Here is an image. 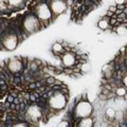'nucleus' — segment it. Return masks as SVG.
I'll return each instance as SVG.
<instances>
[{
	"label": "nucleus",
	"mask_w": 127,
	"mask_h": 127,
	"mask_svg": "<svg viewBox=\"0 0 127 127\" xmlns=\"http://www.w3.org/2000/svg\"><path fill=\"white\" fill-rule=\"evenodd\" d=\"M22 29L28 34H33L40 29V21L35 15H27L22 21Z\"/></svg>",
	"instance_id": "1"
},
{
	"label": "nucleus",
	"mask_w": 127,
	"mask_h": 127,
	"mask_svg": "<svg viewBox=\"0 0 127 127\" xmlns=\"http://www.w3.org/2000/svg\"><path fill=\"white\" fill-rule=\"evenodd\" d=\"M35 16L39 19L40 22L49 21L52 17V12L50 10V6L47 3H39L35 6Z\"/></svg>",
	"instance_id": "2"
},
{
	"label": "nucleus",
	"mask_w": 127,
	"mask_h": 127,
	"mask_svg": "<svg viewBox=\"0 0 127 127\" xmlns=\"http://www.w3.org/2000/svg\"><path fill=\"white\" fill-rule=\"evenodd\" d=\"M92 112V106L89 102L87 101H81L76 104V107H75L74 113L75 117L77 118H89V116Z\"/></svg>",
	"instance_id": "3"
},
{
	"label": "nucleus",
	"mask_w": 127,
	"mask_h": 127,
	"mask_svg": "<svg viewBox=\"0 0 127 127\" xmlns=\"http://www.w3.org/2000/svg\"><path fill=\"white\" fill-rule=\"evenodd\" d=\"M67 97L62 92H55L49 100V105L54 110H61L66 106Z\"/></svg>",
	"instance_id": "4"
},
{
	"label": "nucleus",
	"mask_w": 127,
	"mask_h": 127,
	"mask_svg": "<svg viewBox=\"0 0 127 127\" xmlns=\"http://www.w3.org/2000/svg\"><path fill=\"white\" fill-rule=\"evenodd\" d=\"M40 118H41V111L37 105H32L27 109L26 119L30 124H36Z\"/></svg>",
	"instance_id": "5"
},
{
	"label": "nucleus",
	"mask_w": 127,
	"mask_h": 127,
	"mask_svg": "<svg viewBox=\"0 0 127 127\" xmlns=\"http://www.w3.org/2000/svg\"><path fill=\"white\" fill-rule=\"evenodd\" d=\"M18 45V37L15 33H6L2 38V46L6 50H14Z\"/></svg>",
	"instance_id": "6"
},
{
	"label": "nucleus",
	"mask_w": 127,
	"mask_h": 127,
	"mask_svg": "<svg viewBox=\"0 0 127 127\" xmlns=\"http://www.w3.org/2000/svg\"><path fill=\"white\" fill-rule=\"evenodd\" d=\"M50 10L54 16H58L63 14L67 10V1H62V0H56V1L50 2Z\"/></svg>",
	"instance_id": "7"
},
{
	"label": "nucleus",
	"mask_w": 127,
	"mask_h": 127,
	"mask_svg": "<svg viewBox=\"0 0 127 127\" xmlns=\"http://www.w3.org/2000/svg\"><path fill=\"white\" fill-rule=\"evenodd\" d=\"M62 62L65 68H73L76 64V57L72 52H65L62 55Z\"/></svg>",
	"instance_id": "8"
},
{
	"label": "nucleus",
	"mask_w": 127,
	"mask_h": 127,
	"mask_svg": "<svg viewBox=\"0 0 127 127\" xmlns=\"http://www.w3.org/2000/svg\"><path fill=\"white\" fill-rule=\"evenodd\" d=\"M22 62L18 58H11L7 64V69L11 73H18L22 70Z\"/></svg>",
	"instance_id": "9"
},
{
	"label": "nucleus",
	"mask_w": 127,
	"mask_h": 127,
	"mask_svg": "<svg viewBox=\"0 0 127 127\" xmlns=\"http://www.w3.org/2000/svg\"><path fill=\"white\" fill-rule=\"evenodd\" d=\"M103 72L106 75L107 78H110L111 76L114 75V69H113V65L112 64H107L103 67Z\"/></svg>",
	"instance_id": "10"
},
{
	"label": "nucleus",
	"mask_w": 127,
	"mask_h": 127,
	"mask_svg": "<svg viewBox=\"0 0 127 127\" xmlns=\"http://www.w3.org/2000/svg\"><path fill=\"white\" fill-rule=\"evenodd\" d=\"M109 20H110V18H108V17H106V16H105L104 18L101 19V20L98 21L97 27L100 28V29H102V30H107L108 28L111 27L110 23H109Z\"/></svg>",
	"instance_id": "11"
},
{
	"label": "nucleus",
	"mask_w": 127,
	"mask_h": 127,
	"mask_svg": "<svg viewBox=\"0 0 127 127\" xmlns=\"http://www.w3.org/2000/svg\"><path fill=\"white\" fill-rule=\"evenodd\" d=\"M52 50H53V53L55 54H64L65 53V48H64V46L62 45V43H59V42H56V43H54L53 47H52Z\"/></svg>",
	"instance_id": "12"
},
{
	"label": "nucleus",
	"mask_w": 127,
	"mask_h": 127,
	"mask_svg": "<svg viewBox=\"0 0 127 127\" xmlns=\"http://www.w3.org/2000/svg\"><path fill=\"white\" fill-rule=\"evenodd\" d=\"M93 126V121L91 118H84L82 119L78 124V127H92Z\"/></svg>",
	"instance_id": "13"
},
{
	"label": "nucleus",
	"mask_w": 127,
	"mask_h": 127,
	"mask_svg": "<svg viewBox=\"0 0 127 127\" xmlns=\"http://www.w3.org/2000/svg\"><path fill=\"white\" fill-rule=\"evenodd\" d=\"M7 3H10V6L13 7V9L19 10L25 7V1H9Z\"/></svg>",
	"instance_id": "14"
},
{
	"label": "nucleus",
	"mask_w": 127,
	"mask_h": 127,
	"mask_svg": "<svg viewBox=\"0 0 127 127\" xmlns=\"http://www.w3.org/2000/svg\"><path fill=\"white\" fill-rule=\"evenodd\" d=\"M114 31H116L119 35L125 34L126 32H127V25H120V26H118Z\"/></svg>",
	"instance_id": "15"
},
{
	"label": "nucleus",
	"mask_w": 127,
	"mask_h": 127,
	"mask_svg": "<svg viewBox=\"0 0 127 127\" xmlns=\"http://www.w3.org/2000/svg\"><path fill=\"white\" fill-rule=\"evenodd\" d=\"M116 93L119 95V96H123V95H125L127 93V90L125 88H123V87H120V88L116 89Z\"/></svg>",
	"instance_id": "16"
},
{
	"label": "nucleus",
	"mask_w": 127,
	"mask_h": 127,
	"mask_svg": "<svg viewBox=\"0 0 127 127\" xmlns=\"http://www.w3.org/2000/svg\"><path fill=\"white\" fill-rule=\"evenodd\" d=\"M89 70H90V65H89V64H87V63L83 64L82 67H81V71H82V72H88Z\"/></svg>",
	"instance_id": "17"
},
{
	"label": "nucleus",
	"mask_w": 127,
	"mask_h": 127,
	"mask_svg": "<svg viewBox=\"0 0 127 127\" xmlns=\"http://www.w3.org/2000/svg\"><path fill=\"white\" fill-rule=\"evenodd\" d=\"M106 114L108 116L109 118H113L116 114H114V109H112V108H108L106 110Z\"/></svg>",
	"instance_id": "18"
},
{
	"label": "nucleus",
	"mask_w": 127,
	"mask_h": 127,
	"mask_svg": "<svg viewBox=\"0 0 127 127\" xmlns=\"http://www.w3.org/2000/svg\"><path fill=\"white\" fill-rule=\"evenodd\" d=\"M55 81H56V79H55L54 77L49 76V77L47 78V84L48 85H53V84H55Z\"/></svg>",
	"instance_id": "19"
},
{
	"label": "nucleus",
	"mask_w": 127,
	"mask_h": 127,
	"mask_svg": "<svg viewBox=\"0 0 127 127\" xmlns=\"http://www.w3.org/2000/svg\"><path fill=\"white\" fill-rule=\"evenodd\" d=\"M6 9V4L4 1H0V12H3Z\"/></svg>",
	"instance_id": "20"
},
{
	"label": "nucleus",
	"mask_w": 127,
	"mask_h": 127,
	"mask_svg": "<svg viewBox=\"0 0 127 127\" xmlns=\"http://www.w3.org/2000/svg\"><path fill=\"white\" fill-rule=\"evenodd\" d=\"M57 127H69V123L67 121H63V122L59 123V125Z\"/></svg>",
	"instance_id": "21"
},
{
	"label": "nucleus",
	"mask_w": 127,
	"mask_h": 127,
	"mask_svg": "<svg viewBox=\"0 0 127 127\" xmlns=\"http://www.w3.org/2000/svg\"><path fill=\"white\" fill-rule=\"evenodd\" d=\"M13 127H29L26 123H18V124H15Z\"/></svg>",
	"instance_id": "22"
},
{
	"label": "nucleus",
	"mask_w": 127,
	"mask_h": 127,
	"mask_svg": "<svg viewBox=\"0 0 127 127\" xmlns=\"http://www.w3.org/2000/svg\"><path fill=\"white\" fill-rule=\"evenodd\" d=\"M109 11L112 12V13H114V12H117V5H111L109 7Z\"/></svg>",
	"instance_id": "23"
},
{
	"label": "nucleus",
	"mask_w": 127,
	"mask_h": 127,
	"mask_svg": "<svg viewBox=\"0 0 127 127\" xmlns=\"http://www.w3.org/2000/svg\"><path fill=\"white\" fill-rule=\"evenodd\" d=\"M123 83H124V85H125V87H127V74L124 76V78H123Z\"/></svg>",
	"instance_id": "24"
}]
</instances>
